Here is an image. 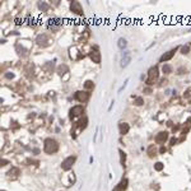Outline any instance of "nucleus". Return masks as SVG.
Segmentation results:
<instances>
[{
	"mask_svg": "<svg viewBox=\"0 0 191 191\" xmlns=\"http://www.w3.org/2000/svg\"><path fill=\"white\" fill-rule=\"evenodd\" d=\"M87 122H88V119H87V117H84V119H82V120H79V121L76 122V127H78L79 131H80V130H83V129H85Z\"/></svg>",
	"mask_w": 191,
	"mask_h": 191,
	"instance_id": "12",
	"label": "nucleus"
},
{
	"mask_svg": "<svg viewBox=\"0 0 191 191\" xmlns=\"http://www.w3.org/2000/svg\"><path fill=\"white\" fill-rule=\"evenodd\" d=\"M119 129H120V134H121V135H125V134L129 133L130 126H129V124H126V122H121L119 125Z\"/></svg>",
	"mask_w": 191,
	"mask_h": 191,
	"instance_id": "11",
	"label": "nucleus"
},
{
	"mask_svg": "<svg viewBox=\"0 0 191 191\" xmlns=\"http://www.w3.org/2000/svg\"><path fill=\"white\" fill-rule=\"evenodd\" d=\"M84 87H85L87 89H92L93 87H94V84H93L92 80H87V82L84 83Z\"/></svg>",
	"mask_w": 191,
	"mask_h": 191,
	"instance_id": "20",
	"label": "nucleus"
},
{
	"mask_svg": "<svg viewBox=\"0 0 191 191\" xmlns=\"http://www.w3.org/2000/svg\"><path fill=\"white\" fill-rule=\"evenodd\" d=\"M49 22H50V23H49V28L52 29V31H55V29L60 28V27H61V24H63L60 19H50Z\"/></svg>",
	"mask_w": 191,
	"mask_h": 191,
	"instance_id": "8",
	"label": "nucleus"
},
{
	"mask_svg": "<svg viewBox=\"0 0 191 191\" xmlns=\"http://www.w3.org/2000/svg\"><path fill=\"white\" fill-rule=\"evenodd\" d=\"M3 191H5V190H3Z\"/></svg>",
	"mask_w": 191,
	"mask_h": 191,
	"instance_id": "30",
	"label": "nucleus"
},
{
	"mask_svg": "<svg viewBox=\"0 0 191 191\" xmlns=\"http://www.w3.org/2000/svg\"><path fill=\"white\" fill-rule=\"evenodd\" d=\"M143 103H144V101H143L142 97H138V98L135 99V105H136V106H142Z\"/></svg>",
	"mask_w": 191,
	"mask_h": 191,
	"instance_id": "23",
	"label": "nucleus"
},
{
	"mask_svg": "<svg viewBox=\"0 0 191 191\" xmlns=\"http://www.w3.org/2000/svg\"><path fill=\"white\" fill-rule=\"evenodd\" d=\"M117 45H119V47H120V49H125V47H126V45H127V42H126V40H125V38H120V40H119V42H117Z\"/></svg>",
	"mask_w": 191,
	"mask_h": 191,
	"instance_id": "16",
	"label": "nucleus"
},
{
	"mask_svg": "<svg viewBox=\"0 0 191 191\" xmlns=\"http://www.w3.org/2000/svg\"><path fill=\"white\" fill-rule=\"evenodd\" d=\"M166 152V148H160V153H165Z\"/></svg>",
	"mask_w": 191,
	"mask_h": 191,
	"instance_id": "29",
	"label": "nucleus"
},
{
	"mask_svg": "<svg viewBox=\"0 0 191 191\" xmlns=\"http://www.w3.org/2000/svg\"><path fill=\"white\" fill-rule=\"evenodd\" d=\"M130 60H131V55H130V52H125V56L122 58V64H121V65L125 68V66H127V64L130 63Z\"/></svg>",
	"mask_w": 191,
	"mask_h": 191,
	"instance_id": "14",
	"label": "nucleus"
},
{
	"mask_svg": "<svg viewBox=\"0 0 191 191\" xmlns=\"http://www.w3.org/2000/svg\"><path fill=\"white\" fill-rule=\"evenodd\" d=\"M70 9H72L73 13H75V14H78V15L83 14V8L79 1H73L72 4H70Z\"/></svg>",
	"mask_w": 191,
	"mask_h": 191,
	"instance_id": "4",
	"label": "nucleus"
},
{
	"mask_svg": "<svg viewBox=\"0 0 191 191\" xmlns=\"http://www.w3.org/2000/svg\"><path fill=\"white\" fill-rule=\"evenodd\" d=\"M84 111V108H83V106H75L73 107L72 110H70V119H74L76 116H80Z\"/></svg>",
	"mask_w": 191,
	"mask_h": 191,
	"instance_id": "5",
	"label": "nucleus"
},
{
	"mask_svg": "<svg viewBox=\"0 0 191 191\" xmlns=\"http://www.w3.org/2000/svg\"><path fill=\"white\" fill-rule=\"evenodd\" d=\"M181 51H182V53H189V51H190V46H183V47L181 49Z\"/></svg>",
	"mask_w": 191,
	"mask_h": 191,
	"instance_id": "24",
	"label": "nucleus"
},
{
	"mask_svg": "<svg viewBox=\"0 0 191 191\" xmlns=\"http://www.w3.org/2000/svg\"><path fill=\"white\" fill-rule=\"evenodd\" d=\"M6 163H8V160H6V159H3L1 160V166H5Z\"/></svg>",
	"mask_w": 191,
	"mask_h": 191,
	"instance_id": "26",
	"label": "nucleus"
},
{
	"mask_svg": "<svg viewBox=\"0 0 191 191\" xmlns=\"http://www.w3.org/2000/svg\"><path fill=\"white\" fill-rule=\"evenodd\" d=\"M89 93L88 92H76L75 93V99H78L79 102H85L89 99Z\"/></svg>",
	"mask_w": 191,
	"mask_h": 191,
	"instance_id": "6",
	"label": "nucleus"
},
{
	"mask_svg": "<svg viewBox=\"0 0 191 191\" xmlns=\"http://www.w3.org/2000/svg\"><path fill=\"white\" fill-rule=\"evenodd\" d=\"M38 8L41 9L42 12H46V10H49V4H46V3H38Z\"/></svg>",
	"mask_w": 191,
	"mask_h": 191,
	"instance_id": "18",
	"label": "nucleus"
},
{
	"mask_svg": "<svg viewBox=\"0 0 191 191\" xmlns=\"http://www.w3.org/2000/svg\"><path fill=\"white\" fill-rule=\"evenodd\" d=\"M13 76H14L13 74H6V78H13Z\"/></svg>",
	"mask_w": 191,
	"mask_h": 191,
	"instance_id": "28",
	"label": "nucleus"
},
{
	"mask_svg": "<svg viewBox=\"0 0 191 191\" xmlns=\"http://www.w3.org/2000/svg\"><path fill=\"white\" fill-rule=\"evenodd\" d=\"M176 142H177L176 139H172V140H171V145H175V144H176Z\"/></svg>",
	"mask_w": 191,
	"mask_h": 191,
	"instance_id": "27",
	"label": "nucleus"
},
{
	"mask_svg": "<svg viewBox=\"0 0 191 191\" xmlns=\"http://www.w3.org/2000/svg\"><path fill=\"white\" fill-rule=\"evenodd\" d=\"M90 59L93 60V63H96V64H99L101 63V55H99V52H98V50L94 49L92 52H90Z\"/></svg>",
	"mask_w": 191,
	"mask_h": 191,
	"instance_id": "10",
	"label": "nucleus"
},
{
	"mask_svg": "<svg viewBox=\"0 0 191 191\" xmlns=\"http://www.w3.org/2000/svg\"><path fill=\"white\" fill-rule=\"evenodd\" d=\"M75 159H76V157H75V156H70V157H68V158L64 160L63 165H61L63 169H64V171H69V169L73 167V165L75 163Z\"/></svg>",
	"mask_w": 191,
	"mask_h": 191,
	"instance_id": "3",
	"label": "nucleus"
},
{
	"mask_svg": "<svg viewBox=\"0 0 191 191\" xmlns=\"http://www.w3.org/2000/svg\"><path fill=\"white\" fill-rule=\"evenodd\" d=\"M167 139H168V133H166V131H160L159 134H157V136H156V143H158V144H163Z\"/></svg>",
	"mask_w": 191,
	"mask_h": 191,
	"instance_id": "7",
	"label": "nucleus"
},
{
	"mask_svg": "<svg viewBox=\"0 0 191 191\" xmlns=\"http://www.w3.org/2000/svg\"><path fill=\"white\" fill-rule=\"evenodd\" d=\"M176 51H177V47L173 49V50H171V51H168V52H166L165 55L160 58V63H165V61H168V60H171V59L173 58V55H175Z\"/></svg>",
	"mask_w": 191,
	"mask_h": 191,
	"instance_id": "9",
	"label": "nucleus"
},
{
	"mask_svg": "<svg viewBox=\"0 0 191 191\" xmlns=\"http://www.w3.org/2000/svg\"><path fill=\"white\" fill-rule=\"evenodd\" d=\"M8 175H9V177H13V178H15V177L19 175V169H18V168H12V169L8 172Z\"/></svg>",
	"mask_w": 191,
	"mask_h": 191,
	"instance_id": "15",
	"label": "nucleus"
},
{
	"mask_svg": "<svg viewBox=\"0 0 191 191\" xmlns=\"http://www.w3.org/2000/svg\"><path fill=\"white\" fill-rule=\"evenodd\" d=\"M156 153H157V149L154 148V145L149 147V149H148V154H149V157H154V156H156Z\"/></svg>",
	"mask_w": 191,
	"mask_h": 191,
	"instance_id": "19",
	"label": "nucleus"
},
{
	"mask_svg": "<svg viewBox=\"0 0 191 191\" xmlns=\"http://www.w3.org/2000/svg\"><path fill=\"white\" fill-rule=\"evenodd\" d=\"M36 42H37L40 46L46 45V42H47V36H46V35H40V36H37V38H36Z\"/></svg>",
	"mask_w": 191,
	"mask_h": 191,
	"instance_id": "13",
	"label": "nucleus"
},
{
	"mask_svg": "<svg viewBox=\"0 0 191 191\" xmlns=\"http://www.w3.org/2000/svg\"><path fill=\"white\" fill-rule=\"evenodd\" d=\"M154 169L156 171H162L163 169V163L162 162H157L156 165H154Z\"/></svg>",
	"mask_w": 191,
	"mask_h": 191,
	"instance_id": "21",
	"label": "nucleus"
},
{
	"mask_svg": "<svg viewBox=\"0 0 191 191\" xmlns=\"http://www.w3.org/2000/svg\"><path fill=\"white\" fill-rule=\"evenodd\" d=\"M158 75H159V73H158V68H157V66L150 68L149 72H148V79H147V84H148V85H153L154 83L157 82V79H158Z\"/></svg>",
	"mask_w": 191,
	"mask_h": 191,
	"instance_id": "2",
	"label": "nucleus"
},
{
	"mask_svg": "<svg viewBox=\"0 0 191 191\" xmlns=\"http://www.w3.org/2000/svg\"><path fill=\"white\" fill-rule=\"evenodd\" d=\"M162 70H163V73H166V74H169V73L172 72V66L165 64V65H163V68H162Z\"/></svg>",
	"mask_w": 191,
	"mask_h": 191,
	"instance_id": "17",
	"label": "nucleus"
},
{
	"mask_svg": "<svg viewBox=\"0 0 191 191\" xmlns=\"http://www.w3.org/2000/svg\"><path fill=\"white\" fill-rule=\"evenodd\" d=\"M43 150L47 154H53L59 150V144L53 139H46L43 143Z\"/></svg>",
	"mask_w": 191,
	"mask_h": 191,
	"instance_id": "1",
	"label": "nucleus"
},
{
	"mask_svg": "<svg viewBox=\"0 0 191 191\" xmlns=\"http://www.w3.org/2000/svg\"><path fill=\"white\" fill-rule=\"evenodd\" d=\"M126 186H127V180L125 178V180L121 181V183H120V190H125Z\"/></svg>",
	"mask_w": 191,
	"mask_h": 191,
	"instance_id": "22",
	"label": "nucleus"
},
{
	"mask_svg": "<svg viewBox=\"0 0 191 191\" xmlns=\"http://www.w3.org/2000/svg\"><path fill=\"white\" fill-rule=\"evenodd\" d=\"M120 154H121V163H122V165H125V159H126L125 153H124L122 150H120Z\"/></svg>",
	"mask_w": 191,
	"mask_h": 191,
	"instance_id": "25",
	"label": "nucleus"
}]
</instances>
